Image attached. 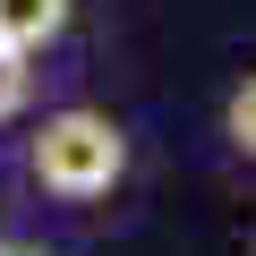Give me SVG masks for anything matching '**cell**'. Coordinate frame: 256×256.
<instances>
[{
    "label": "cell",
    "instance_id": "6da1fadb",
    "mask_svg": "<svg viewBox=\"0 0 256 256\" xmlns=\"http://www.w3.org/2000/svg\"><path fill=\"white\" fill-rule=\"evenodd\" d=\"M26 171L43 196L60 205H94L128 180V128L94 102H68V111H43L34 137H26Z\"/></svg>",
    "mask_w": 256,
    "mask_h": 256
},
{
    "label": "cell",
    "instance_id": "7a4b0ae2",
    "mask_svg": "<svg viewBox=\"0 0 256 256\" xmlns=\"http://www.w3.org/2000/svg\"><path fill=\"white\" fill-rule=\"evenodd\" d=\"M68 18H77V0H0V52L34 60L68 34Z\"/></svg>",
    "mask_w": 256,
    "mask_h": 256
},
{
    "label": "cell",
    "instance_id": "3957f363",
    "mask_svg": "<svg viewBox=\"0 0 256 256\" xmlns=\"http://www.w3.org/2000/svg\"><path fill=\"white\" fill-rule=\"evenodd\" d=\"M222 137H230V146L256 162V68H248V77L230 86V102H222Z\"/></svg>",
    "mask_w": 256,
    "mask_h": 256
},
{
    "label": "cell",
    "instance_id": "277c9868",
    "mask_svg": "<svg viewBox=\"0 0 256 256\" xmlns=\"http://www.w3.org/2000/svg\"><path fill=\"white\" fill-rule=\"evenodd\" d=\"M34 102V60H18V52H0V128H9L18 111Z\"/></svg>",
    "mask_w": 256,
    "mask_h": 256
},
{
    "label": "cell",
    "instance_id": "5b68a950",
    "mask_svg": "<svg viewBox=\"0 0 256 256\" xmlns=\"http://www.w3.org/2000/svg\"><path fill=\"white\" fill-rule=\"evenodd\" d=\"M0 256H43V248H18V239H0Z\"/></svg>",
    "mask_w": 256,
    "mask_h": 256
},
{
    "label": "cell",
    "instance_id": "8992f818",
    "mask_svg": "<svg viewBox=\"0 0 256 256\" xmlns=\"http://www.w3.org/2000/svg\"><path fill=\"white\" fill-rule=\"evenodd\" d=\"M248 256H256V239H248Z\"/></svg>",
    "mask_w": 256,
    "mask_h": 256
}]
</instances>
